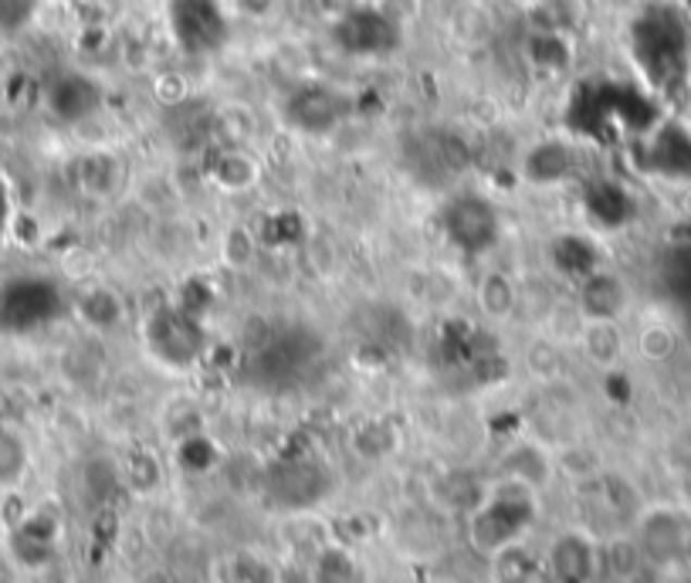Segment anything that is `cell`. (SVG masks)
Masks as SVG:
<instances>
[{
  "label": "cell",
  "mask_w": 691,
  "mask_h": 583,
  "mask_svg": "<svg viewBox=\"0 0 691 583\" xmlns=\"http://www.w3.org/2000/svg\"><path fill=\"white\" fill-rule=\"evenodd\" d=\"M535 506L529 485L508 482V488L495 492L489 503H482L471 516V543L482 553H495L508 543H516L522 536V530L532 522Z\"/></svg>",
  "instance_id": "6da1fadb"
},
{
  "label": "cell",
  "mask_w": 691,
  "mask_h": 583,
  "mask_svg": "<svg viewBox=\"0 0 691 583\" xmlns=\"http://www.w3.org/2000/svg\"><path fill=\"white\" fill-rule=\"evenodd\" d=\"M146 343L166 367H190L207 346V333L200 326V315L180 309V306H163L149 315L146 323Z\"/></svg>",
  "instance_id": "7a4b0ae2"
},
{
  "label": "cell",
  "mask_w": 691,
  "mask_h": 583,
  "mask_svg": "<svg viewBox=\"0 0 691 583\" xmlns=\"http://www.w3.org/2000/svg\"><path fill=\"white\" fill-rule=\"evenodd\" d=\"M444 235L465 255H478L495 245L498 238V214L482 197H458L444 208Z\"/></svg>",
  "instance_id": "3957f363"
},
{
  "label": "cell",
  "mask_w": 691,
  "mask_h": 583,
  "mask_svg": "<svg viewBox=\"0 0 691 583\" xmlns=\"http://www.w3.org/2000/svg\"><path fill=\"white\" fill-rule=\"evenodd\" d=\"M268 488L282 506H312L325 492V472L306 458H288L272 469Z\"/></svg>",
  "instance_id": "277c9868"
},
{
  "label": "cell",
  "mask_w": 691,
  "mask_h": 583,
  "mask_svg": "<svg viewBox=\"0 0 691 583\" xmlns=\"http://www.w3.org/2000/svg\"><path fill=\"white\" fill-rule=\"evenodd\" d=\"M583 319H620L630 306L627 282L617 272H587L580 278V296H577Z\"/></svg>",
  "instance_id": "5b68a950"
},
{
  "label": "cell",
  "mask_w": 691,
  "mask_h": 583,
  "mask_svg": "<svg viewBox=\"0 0 691 583\" xmlns=\"http://www.w3.org/2000/svg\"><path fill=\"white\" fill-rule=\"evenodd\" d=\"M343 99H336L329 89H303L288 99V123L309 136H322L336 129L343 120Z\"/></svg>",
  "instance_id": "8992f818"
},
{
  "label": "cell",
  "mask_w": 691,
  "mask_h": 583,
  "mask_svg": "<svg viewBox=\"0 0 691 583\" xmlns=\"http://www.w3.org/2000/svg\"><path fill=\"white\" fill-rule=\"evenodd\" d=\"M573 166H577V153L559 139H546V142L532 146L522 160L526 181L539 184V187H553L559 181H566L569 173H573Z\"/></svg>",
  "instance_id": "52a82bcc"
},
{
  "label": "cell",
  "mask_w": 691,
  "mask_h": 583,
  "mask_svg": "<svg viewBox=\"0 0 691 583\" xmlns=\"http://www.w3.org/2000/svg\"><path fill=\"white\" fill-rule=\"evenodd\" d=\"M99 106H102L99 85L88 82L85 75H65L51 92V112L62 115V120H69V123L85 120V115H92Z\"/></svg>",
  "instance_id": "ba28073f"
},
{
  "label": "cell",
  "mask_w": 691,
  "mask_h": 583,
  "mask_svg": "<svg viewBox=\"0 0 691 583\" xmlns=\"http://www.w3.org/2000/svg\"><path fill=\"white\" fill-rule=\"evenodd\" d=\"M580 346L583 357L596 367H617L624 357V333H620V319H583L580 330Z\"/></svg>",
  "instance_id": "9c48e42d"
},
{
  "label": "cell",
  "mask_w": 691,
  "mask_h": 583,
  "mask_svg": "<svg viewBox=\"0 0 691 583\" xmlns=\"http://www.w3.org/2000/svg\"><path fill=\"white\" fill-rule=\"evenodd\" d=\"M550 563L559 583H590L593 576V546L590 539L566 533L553 543L550 549Z\"/></svg>",
  "instance_id": "30bf717a"
},
{
  "label": "cell",
  "mask_w": 691,
  "mask_h": 583,
  "mask_svg": "<svg viewBox=\"0 0 691 583\" xmlns=\"http://www.w3.org/2000/svg\"><path fill=\"white\" fill-rule=\"evenodd\" d=\"M516 282L502 275V272H489L482 282H478V309H482L489 319H505L516 312Z\"/></svg>",
  "instance_id": "8fae6325"
},
{
  "label": "cell",
  "mask_w": 691,
  "mask_h": 583,
  "mask_svg": "<svg viewBox=\"0 0 691 583\" xmlns=\"http://www.w3.org/2000/svg\"><path fill=\"white\" fill-rule=\"evenodd\" d=\"M78 312H82V319L88 326L115 330L119 323H123V299H119L115 292H109V288H92V292H85V296H82Z\"/></svg>",
  "instance_id": "7c38bea8"
},
{
  "label": "cell",
  "mask_w": 691,
  "mask_h": 583,
  "mask_svg": "<svg viewBox=\"0 0 691 583\" xmlns=\"http://www.w3.org/2000/svg\"><path fill=\"white\" fill-rule=\"evenodd\" d=\"M641 546H644L647 557H654V560L675 557V553L681 549V526H678V519H671V516H651L644 522Z\"/></svg>",
  "instance_id": "4fadbf2b"
},
{
  "label": "cell",
  "mask_w": 691,
  "mask_h": 583,
  "mask_svg": "<svg viewBox=\"0 0 691 583\" xmlns=\"http://www.w3.org/2000/svg\"><path fill=\"white\" fill-rule=\"evenodd\" d=\"M539 573V563L529 549H522L519 543H508L495 553V576L498 583H532Z\"/></svg>",
  "instance_id": "5bb4252c"
},
{
  "label": "cell",
  "mask_w": 691,
  "mask_h": 583,
  "mask_svg": "<svg viewBox=\"0 0 691 583\" xmlns=\"http://www.w3.org/2000/svg\"><path fill=\"white\" fill-rule=\"evenodd\" d=\"M505 472H508V482H519V485H539L546 482L550 475V461L543 458V451H535L529 445L516 448L513 455L505 458Z\"/></svg>",
  "instance_id": "9a60e30c"
},
{
  "label": "cell",
  "mask_w": 691,
  "mask_h": 583,
  "mask_svg": "<svg viewBox=\"0 0 691 583\" xmlns=\"http://www.w3.org/2000/svg\"><path fill=\"white\" fill-rule=\"evenodd\" d=\"M678 349V330L668 323H644L638 333V353L651 363H665Z\"/></svg>",
  "instance_id": "2e32d148"
},
{
  "label": "cell",
  "mask_w": 691,
  "mask_h": 583,
  "mask_svg": "<svg viewBox=\"0 0 691 583\" xmlns=\"http://www.w3.org/2000/svg\"><path fill=\"white\" fill-rule=\"evenodd\" d=\"M78 177H82V187L88 194H99V197L102 194H112L115 184H119V163L109 153H92V157L82 160Z\"/></svg>",
  "instance_id": "e0dca14e"
},
{
  "label": "cell",
  "mask_w": 691,
  "mask_h": 583,
  "mask_svg": "<svg viewBox=\"0 0 691 583\" xmlns=\"http://www.w3.org/2000/svg\"><path fill=\"white\" fill-rule=\"evenodd\" d=\"M353 580H356V567L349 553L325 549L316 560V583H353Z\"/></svg>",
  "instance_id": "ac0fdd59"
},
{
  "label": "cell",
  "mask_w": 691,
  "mask_h": 583,
  "mask_svg": "<svg viewBox=\"0 0 691 583\" xmlns=\"http://www.w3.org/2000/svg\"><path fill=\"white\" fill-rule=\"evenodd\" d=\"M218 181H221L227 190H245V187L255 181V166H251L248 157H242V153H227V157H221V163H218Z\"/></svg>",
  "instance_id": "d6986e66"
},
{
  "label": "cell",
  "mask_w": 691,
  "mask_h": 583,
  "mask_svg": "<svg viewBox=\"0 0 691 583\" xmlns=\"http://www.w3.org/2000/svg\"><path fill=\"white\" fill-rule=\"evenodd\" d=\"M373 11L390 27H404V24H414L420 17V11H424V0H377Z\"/></svg>",
  "instance_id": "ffe728a7"
},
{
  "label": "cell",
  "mask_w": 691,
  "mask_h": 583,
  "mask_svg": "<svg viewBox=\"0 0 691 583\" xmlns=\"http://www.w3.org/2000/svg\"><path fill=\"white\" fill-rule=\"evenodd\" d=\"M24 469V448L17 437L0 434V482L17 479V472Z\"/></svg>",
  "instance_id": "44dd1931"
},
{
  "label": "cell",
  "mask_w": 691,
  "mask_h": 583,
  "mask_svg": "<svg viewBox=\"0 0 691 583\" xmlns=\"http://www.w3.org/2000/svg\"><path fill=\"white\" fill-rule=\"evenodd\" d=\"M251 255H255V241H251L248 231H242V227L231 231L227 235V258L234 261V265H248Z\"/></svg>",
  "instance_id": "7402d4cb"
},
{
  "label": "cell",
  "mask_w": 691,
  "mask_h": 583,
  "mask_svg": "<svg viewBox=\"0 0 691 583\" xmlns=\"http://www.w3.org/2000/svg\"><path fill=\"white\" fill-rule=\"evenodd\" d=\"M638 560H641L638 546H630V543H614L610 546V567H614V573H620V576L634 573Z\"/></svg>",
  "instance_id": "603a6c76"
},
{
  "label": "cell",
  "mask_w": 691,
  "mask_h": 583,
  "mask_svg": "<svg viewBox=\"0 0 691 583\" xmlns=\"http://www.w3.org/2000/svg\"><path fill=\"white\" fill-rule=\"evenodd\" d=\"M180 461H184L187 469L200 472V469H207L210 461H214V448H210L207 442H187L184 448H180Z\"/></svg>",
  "instance_id": "cb8c5ba5"
},
{
  "label": "cell",
  "mask_w": 691,
  "mask_h": 583,
  "mask_svg": "<svg viewBox=\"0 0 691 583\" xmlns=\"http://www.w3.org/2000/svg\"><path fill=\"white\" fill-rule=\"evenodd\" d=\"M316 8H319L322 14L333 17V21H343V17H349L353 11H359V0H316Z\"/></svg>",
  "instance_id": "d4e9b609"
},
{
  "label": "cell",
  "mask_w": 691,
  "mask_h": 583,
  "mask_svg": "<svg viewBox=\"0 0 691 583\" xmlns=\"http://www.w3.org/2000/svg\"><path fill=\"white\" fill-rule=\"evenodd\" d=\"M237 8H242L245 14H251V17H261V14H268L275 8V0H237Z\"/></svg>",
  "instance_id": "484cf974"
},
{
  "label": "cell",
  "mask_w": 691,
  "mask_h": 583,
  "mask_svg": "<svg viewBox=\"0 0 691 583\" xmlns=\"http://www.w3.org/2000/svg\"><path fill=\"white\" fill-rule=\"evenodd\" d=\"M516 4H522V8H526V11H529V8H532V4H539V0H516Z\"/></svg>",
  "instance_id": "4316f807"
}]
</instances>
